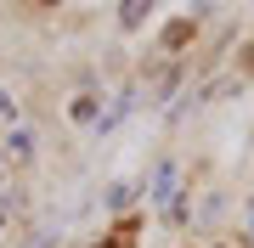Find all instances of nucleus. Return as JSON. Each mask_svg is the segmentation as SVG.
Instances as JSON below:
<instances>
[{
	"label": "nucleus",
	"mask_w": 254,
	"mask_h": 248,
	"mask_svg": "<svg viewBox=\"0 0 254 248\" xmlns=\"http://www.w3.org/2000/svg\"><path fill=\"white\" fill-rule=\"evenodd\" d=\"M249 68H254V46H249Z\"/></svg>",
	"instance_id": "f03ea898"
},
{
	"label": "nucleus",
	"mask_w": 254,
	"mask_h": 248,
	"mask_svg": "<svg viewBox=\"0 0 254 248\" xmlns=\"http://www.w3.org/2000/svg\"><path fill=\"white\" fill-rule=\"evenodd\" d=\"M130 237H136V226H130V220H125V226H119V231H113V237H108V248H130Z\"/></svg>",
	"instance_id": "f257e3e1"
}]
</instances>
